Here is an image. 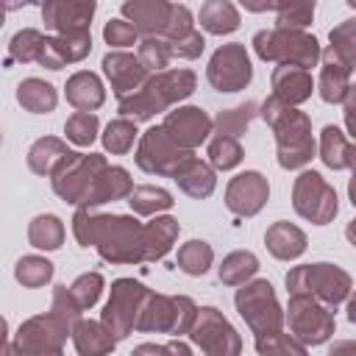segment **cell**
<instances>
[{
	"label": "cell",
	"instance_id": "cell-1",
	"mask_svg": "<svg viewBox=\"0 0 356 356\" xmlns=\"http://www.w3.org/2000/svg\"><path fill=\"white\" fill-rule=\"evenodd\" d=\"M350 320H353V323H356V300H353V303H350Z\"/></svg>",
	"mask_w": 356,
	"mask_h": 356
}]
</instances>
